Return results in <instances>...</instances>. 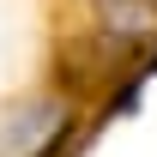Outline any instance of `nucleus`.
<instances>
[{
	"label": "nucleus",
	"instance_id": "obj_1",
	"mask_svg": "<svg viewBox=\"0 0 157 157\" xmlns=\"http://www.w3.org/2000/svg\"><path fill=\"white\" fill-rule=\"evenodd\" d=\"M103 12H109V24H121V30H139L145 24V6H133V0H97Z\"/></svg>",
	"mask_w": 157,
	"mask_h": 157
}]
</instances>
